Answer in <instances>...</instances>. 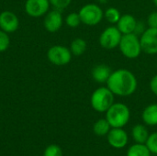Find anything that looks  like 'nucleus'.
Wrapping results in <instances>:
<instances>
[{
    "label": "nucleus",
    "mask_w": 157,
    "mask_h": 156,
    "mask_svg": "<svg viewBox=\"0 0 157 156\" xmlns=\"http://www.w3.org/2000/svg\"><path fill=\"white\" fill-rule=\"evenodd\" d=\"M109 89L116 96L128 97L137 89V79L135 75L127 69H119L111 73L106 83Z\"/></svg>",
    "instance_id": "obj_1"
},
{
    "label": "nucleus",
    "mask_w": 157,
    "mask_h": 156,
    "mask_svg": "<svg viewBox=\"0 0 157 156\" xmlns=\"http://www.w3.org/2000/svg\"><path fill=\"white\" fill-rule=\"evenodd\" d=\"M130 116V109L123 103H114L106 111V119L111 128H123L129 122Z\"/></svg>",
    "instance_id": "obj_2"
},
{
    "label": "nucleus",
    "mask_w": 157,
    "mask_h": 156,
    "mask_svg": "<svg viewBox=\"0 0 157 156\" xmlns=\"http://www.w3.org/2000/svg\"><path fill=\"white\" fill-rule=\"evenodd\" d=\"M114 96L108 86L98 87L91 96V106L98 112H106L114 104Z\"/></svg>",
    "instance_id": "obj_3"
},
{
    "label": "nucleus",
    "mask_w": 157,
    "mask_h": 156,
    "mask_svg": "<svg viewBox=\"0 0 157 156\" xmlns=\"http://www.w3.org/2000/svg\"><path fill=\"white\" fill-rule=\"evenodd\" d=\"M119 48L121 52L129 59L137 58L143 51L140 39L135 33L123 34L119 44Z\"/></svg>",
    "instance_id": "obj_4"
},
{
    "label": "nucleus",
    "mask_w": 157,
    "mask_h": 156,
    "mask_svg": "<svg viewBox=\"0 0 157 156\" xmlns=\"http://www.w3.org/2000/svg\"><path fill=\"white\" fill-rule=\"evenodd\" d=\"M79 16L82 23L87 26L98 25L104 17V12L100 6L96 4H87L81 7Z\"/></svg>",
    "instance_id": "obj_5"
},
{
    "label": "nucleus",
    "mask_w": 157,
    "mask_h": 156,
    "mask_svg": "<svg viewBox=\"0 0 157 156\" xmlns=\"http://www.w3.org/2000/svg\"><path fill=\"white\" fill-rule=\"evenodd\" d=\"M72 55L70 49L62 45H54L51 47L47 52L48 60L52 64L59 66L69 63L72 59Z\"/></svg>",
    "instance_id": "obj_6"
},
{
    "label": "nucleus",
    "mask_w": 157,
    "mask_h": 156,
    "mask_svg": "<svg viewBox=\"0 0 157 156\" xmlns=\"http://www.w3.org/2000/svg\"><path fill=\"white\" fill-rule=\"evenodd\" d=\"M122 34L117 26H110L106 28L99 37V44L102 48L111 50L119 47Z\"/></svg>",
    "instance_id": "obj_7"
},
{
    "label": "nucleus",
    "mask_w": 157,
    "mask_h": 156,
    "mask_svg": "<svg viewBox=\"0 0 157 156\" xmlns=\"http://www.w3.org/2000/svg\"><path fill=\"white\" fill-rule=\"evenodd\" d=\"M142 51L146 54H157V29L148 28L140 38Z\"/></svg>",
    "instance_id": "obj_8"
},
{
    "label": "nucleus",
    "mask_w": 157,
    "mask_h": 156,
    "mask_svg": "<svg viewBox=\"0 0 157 156\" xmlns=\"http://www.w3.org/2000/svg\"><path fill=\"white\" fill-rule=\"evenodd\" d=\"M50 5L49 0H27L25 3V11L32 17H40L47 13Z\"/></svg>",
    "instance_id": "obj_9"
},
{
    "label": "nucleus",
    "mask_w": 157,
    "mask_h": 156,
    "mask_svg": "<svg viewBox=\"0 0 157 156\" xmlns=\"http://www.w3.org/2000/svg\"><path fill=\"white\" fill-rule=\"evenodd\" d=\"M108 142L113 148L121 149L128 143V135L122 128H112L108 133Z\"/></svg>",
    "instance_id": "obj_10"
},
{
    "label": "nucleus",
    "mask_w": 157,
    "mask_h": 156,
    "mask_svg": "<svg viewBox=\"0 0 157 156\" xmlns=\"http://www.w3.org/2000/svg\"><path fill=\"white\" fill-rule=\"evenodd\" d=\"M19 21L16 14L11 11H3L0 14V29L6 33H12L17 29Z\"/></svg>",
    "instance_id": "obj_11"
},
{
    "label": "nucleus",
    "mask_w": 157,
    "mask_h": 156,
    "mask_svg": "<svg viewBox=\"0 0 157 156\" xmlns=\"http://www.w3.org/2000/svg\"><path fill=\"white\" fill-rule=\"evenodd\" d=\"M63 25V17L58 9L50 11L44 18V28L47 31L53 33L58 31Z\"/></svg>",
    "instance_id": "obj_12"
},
{
    "label": "nucleus",
    "mask_w": 157,
    "mask_h": 156,
    "mask_svg": "<svg viewBox=\"0 0 157 156\" xmlns=\"http://www.w3.org/2000/svg\"><path fill=\"white\" fill-rule=\"evenodd\" d=\"M137 27H138L137 20L131 14L122 15L117 23V28L119 29V30L121 32L122 35L135 33V31L137 30Z\"/></svg>",
    "instance_id": "obj_13"
},
{
    "label": "nucleus",
    "mask_w": 157,
    "mask_h": 156,
    "mask_svg": "<svg viewBox=\"0 0 157 156\" xmlns=\"http://www.w3.org/2000/svg\"><path fill=\"white\" fill-rule=\"evenodd\" d=\"M112 71L110 67L106 64H98L92 70V77L98 84H105L108 82Z\"/></svg>",
    "instance_id": "obj_14"
},
{
    "label": "nucleus",
    "mask_w": 157,
    "mask_h": 156,
    "mask_svg": "<svg viewBox=\"0 0 157 156\" xmlns=\"http://www.w3.org/2000/svg\"><path fill=\"white\" fill-rule=\"evenodd\" d=\"M143 120L149 126L157 125V104H151L143 112Z\"/></svg>",
    "instance_id": "obj_15"
},
{
    "label": "nucleus",
    "mask_w": 157,
    "mask_h": 156,
    "mask_svg": "<svg viewBox=\"0 0 157 156\" xmlns=\"http://www.w3.org/2000/svg\"><path fill=\"white\" fill-rule=\"evenodd\" d=\"M132 135L133 140L137 143L144 144V143H146V142L148 140L149 132H148V130L146 129L145 126H144L142 124H138L132 128Z\"/></svg>",
    "instance_id": "obj_16"
},
{
    "label": "nucleus",
    "mask_w": 157,
    "mask_h": 156,
    "mask_svg": "<svg viewBox=\"0 0 157 156\" xmlns=\"http://www.w3.org/2000/svg\"><path fill=\"white\" fill-rule=\"evenodd\" d=\"M110 128L111 126L107 120V119H101L95 122L93 131L95 134L98 136H105V135H108V133L111 130Z\"/></svg>",
    "instance_id": "obj_17"
},
{
    "label": "nucleus",
    "mask_w": 157,
    "mask_h": 156,
    "mask_svg": "<svg viewBox=\"0 0 157 156\" xmlns=\"http://www.w3.org/2000/svg\"><path fill=\"white\" fill-rule=\"evenodd\" d=\"M86 50V42L85 40L81 38H76L72 41L70 46V51L73 55L80 56L85 53Z\"/></svg>",
    "instance_id": "obj_18"
},
{
    "label": "nucleus",
    "mask_w": 157,
    "mask_h": 156,
    "mask_svg": "<svg viewBox=\"0 0 157 156\" xmlns=\"http://www.w3.org/2000/svg\"><path fill=\"white\" fill-rule=\"evenodd\" d=\"M127 156H151V152L146 144L137 143L130 147Z\"/></svg>",
    "instance_id": "obj_19"
},
{
    "label": "nucleus",
    "mask_w": 157,
    "mask_h": 156,
    "mask_svg": "<svg viewBox=\"0 0 157 156\" xmlns=\"http://www.w3.org/2000/svg\"><path fill=\"white\" fill-rule=\"evenodd\" d=\"M104 17H106V19L109 23L117 24L118 21L120 20L121 15V12L117 8H115V7H109L104 13Z\"/></svg>",
    "instance_id": "obj_20"
},
{
    "label": "nucleus",
    "mask_w": 157,
    "mask_h": 156,
    "mask_svg": "<svg viewBox=\"0 0 157 156\" xmlns=\"http://www.w3.org/2000/svg\"><path fill=\"white\" fill-rule=\"evenodd\" d=\"M65 23L70 28H76V27H78L82 23L80 16H79V13H75V12L70 13L66 17V18H65Z\"/></svg>",
    "instance_id": "obj_21"
},
{
    "label": "nucleus",
    "mask_w": 157,
    "mask_h": 156,
    "mask_svg": "<svg viewBox=\"0 0 157 156\" xmlns=\"http://www.w3.org/2000/svg\"><path fill=\"white\" fill-rule=\"evenodd\" d=\"M43 156H63V151L58 145L51 144L46 147Z\"/></svg>",
    "instance_id": "obj_22"
},
{
    "label": "nucleus",
    "mask_w": 157,
    "mask_h": 156,
    "mask_svg": "<svg viewBox=\"0 0 157 156\" xmlns=\"http://www.w3.org/2000/svg\"><path fill=\"white\" fill-rule=\"evenodd\" d=\"M145 144L148 147V149L150 150L151 154H157V132L149 135L148 140Z\"/></svg>",
    "instance_id": "obj_23"
},
{
    "label": "nucleus",
    "mask_w": 157,
    "mask_h": 156,
    "mask_svg": "<svg viewBox=\"0 0 157 156\" xmlns=\"http://www.w3.org/2000/svg\"><path fill=\"white\" fill-rule=\"evenodd\" d=\"M10 44V40L8 37V33L4 30H0V52H3L7 50Z\"/></svg>",
    "instance_id": "obj_24"
},
{
    "label": "nucleus",
    "mask_w": 157,
    "mask_h": 156,
    "mask_svg": "<svg viewBox=\"0 0 157 156\" xmlns=\"http://www.w3.org/2000/svg\"><path fill=\"white\" fill-rule=\"evenodd\" d=\"M49 1H50V4L58 10L67 7L72 2V0H49Z\"/></svg>",
    "instance_id": "obj_25"
},
{
    "label": "nucleus",
    "mask_w": 157,
    "mask_h": 156,
    "mask_svg": "<svg viewBox=\"0 0 157 156\" xmlns=\"http://www.w3.org/2000/svg\"><path fill=\"white\" fill-rule=\"evenodd\" d=\"M147 24L149 28L157 29V11L152 12L147 18Z\"/></svg>",
    "instance_id": "obj_26"
},
{
    "label": "nucleus",
    "mask_w": 157,
    "mask_h": 156,
    "mask_svg": "<svg viewBox=\"0 0 157 156\" xmlns=\"http://www.w3.org/2000/svg\"><path fill=\"white\" fill-rule=\"evenodd\" d=\"M150 89L151 91L157 96V74L155 75L152 79H151V82H150Z\"/></svg>",
    "instance_id": "obj_27"
},
{
    "label": "nucleus",
    "mask_w": 157,
    "mask_h": 156,
    "mask_svg": "<svg viewBox=\"0 0 157 156\" xmlns=\"http://www.w3.org/2000/svg\"><path fill=\"white\" fill-rule=\"evenodd\" d=\"M153 2H154L155 6H157V0H153Z\"/></svg>",
    "instance_id": "obj_28"
},
{
    "label": "nucleus",
    "mask_w": 157,
    "mask_h": 156,
    "mask_svg": "<svg viewBox=\"0 0 157 156\" xmlns=\"http://www.w3.org/2000/svg\"><path fill=\"white\" fill-rule=\"evenodd\" d=\"M156 65H157V63H156Z\"/></svg>",
    "instance_id": "obj_29"
}]
</instances>
